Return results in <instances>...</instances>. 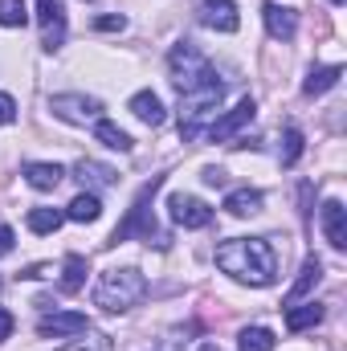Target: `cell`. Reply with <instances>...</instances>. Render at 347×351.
<instances>
[{"label": "cell", "instance_id": "obj_1", "mask_svg": "<svg viewBox=\"0 0 347 351\" xmlns=\"http://www.w3.org/2000/svg\"><path fill=\"white\" fill-rule=\"evenodd\" d=\"M217 265L246 282V286H270L278 278V254L265 237H233V241H221L217 245Z\"/></svg>", "mask_w": 347, "mask_h": 351}, {"label": "cell", "instance_id": "obj_2", "mask_svg": "<svg viewBox=\"0 0 347 351\" xmlns=\"http://www.w3.org/2000/svg\"><path fill=\"white\" fill-rule=\"evenodd\" d=\"M143 294H147V278L135 265H115V269L98 274V282H94V306H102L110 315L131 311Z\"/></svg>", "mask_w": 347, "mask_h": 351}, {"label": "cell", "instance_id": "obj_3", "mask_svg": "<svg viewBox=\"0 0 347 351\" xmlns=\"http://www.w3.org/2000/svg\"><path fill=\"white\" fill-rule=\"evenodd\" d=\"M164 188V176H152V184H143L139 188V196H135V204L127 208V221L110 233V245H119V241H127V237H139V241H147V245H168V233H160L156 229V221H152V196Z\"/></svg>", "mask_w": 347, "mask_h": 351}, {"label": "cell", "instance_id": "obj_4", "mask_svg": "<svg viewBox=\"0 0 347 351\" xmlns=\"http://www.w3.org/2000/svg\"><path fill=\"white\" fill-rule=\"evenodd\" d=\"M168 70H172V82L180 94H196V90H213L221 86L217 82V70H213V62L192 45V41H180L172 45V53H168Z\"/></svg>", "mask_w": 347, "mask_h": 351}, {"label": "cell", "instance_id": "obj_5", "mask_svg": "<svg viewBox=\"0 0 347 351\" xmlns=\"http://www.w3.org/2000/svg\"><path fill=\"white\" fill-rule=\"evenodd\" d=\"M180 98H184V106H180V139H184V143H192V139H200V135L213 127V119L221 114L225 86L196 90V94H180Z\"/></svg>", "mask_w": 347, "mask_h": 351}, {"label": "cell", "instance_id": "obj_6", "mask_svg": "<svg viewBox=\"0 0 347 351\" xmlns=\"http://www.w3.org/2000/svg\"><path fill=\"white\" fill-rule=\"evenodd\" d=\"M49 110L66 123H98L102 114V102L94 94H53L49 98Z\"/></svg>", "mask_w": 347, "mask_h": 351}, {"label": "cell", "instance_id": "obj_7", "mask_svg": "<svg viewBox=\"0 0 347 351\" xmlns=\"http://www.w3.org/2000/svg\"><path fill=\"white\" fill-rule=\"evenodd\" d=\"M254 110H258V102H254V98H241L233 110L217 114V119H213V127L204 131V135H208V143H229V139H233L250 119H254Z\"/></svg>", "mask_w": 347, "mask_h": 351}, {"label": "cell", "instance_id": "obj_8", "mask_svg": "<svg viewBox=\"0 0 347 351\" xmlns=\"http://www.w3.org/2000/svg\"><path fill=\"white\" fill-rule=\"evenodd\" d=\"M168 217L180 229H204V225H213V208L204 200H196V196H184V192H176L172 200H168Z\"/></svg>", "mask_w": 347, "mask_h": 351}, {"label": "cell", "instance_id": "obj_9", "mask_svg": "<svg viewBox=\"0 0 347 351\" xmlns=\"http://www.w3.org/2000/svg\"><path fill=\"white\" fill-rule=\"evenodd\" d=\"M37 25L45 29L41 45L53 53V49L66 41V4H62V0H37Z\"/></svg>", "mask_w": 347, "mask_h": 351}, {"label": "cell", "instance_id": "obj_10", "mask_svg": "<svg viewBox=\"0 0 347 351\" xmlns=\"http://www.w3.org/2000/svg\"><path fill=\"white\" fill-rule=\"evenodd\" d=\"M200 25L217 29V33H237L241 16H237V0H204L200 4Z\"/></svg>", "mask_w": 347, "mask_h": 351}, {"label": "cell", "instance_id": "obj_11", "mask_svg": "<svg viewBox=\"0 0 347 351\" xmlns=\"http://www.w3.org/2000/svg\"><path fill=\"white\" fill-rule=\"evenodd\" d=\"M86 315L82 311H53V315H45L41 323H37V335L41 339H66V335H78V331H86Z\"/></svg>", "mask_w": 347, "mask_h": 351}, {"label": "cell", "instance_id": "obj_12", "mask_svg": "<svg viewBox=\"0 0 347 351\" xmlns=\"http://www.w3.org/2000/svg\"><path fill=\"white\" fill-rule=\"evenodd\" d=\"M261 16H265V29H270V37H274V41H290V37L298 33V12H294V8H286V4L265 0Z\"/></svg>", "mask_w": 347, "mask_h": 351}, {"label": "cell", "instance_id": "obj_13", "mask_svg": "<svg viewBox=\"0 0 347 351\" xmlns=\"http://www.w3.org/2000/svg\"><path fill=\"white\" fill-rule=\"evenodd\" d=\"M323 233L335 250H347V208L344 200H327L323 204Z\"/></svg>", "mask_w": 347, "mask_h": 351}, {"label": "cell", "instance_id": "obj_14", "mask_svg": "<svg viewBox=\"0 0 347 351\" xmlns=\"http://www.w3.org/2000/svg\"><path fill=\"white\" fill-rule=\"evenodd\" d=\"M127 110H131L139 123H147V127H160V123L168 119V114H164V102H160V94H152V90H139V94H131Z\"/></svg>", "mask_w": 347, "mask_h": 351}, {"label": "cell", "instance_id": "obj_15", "mask_svg": "<svg viewBox=\"0 0 347 351\" xmlns=\"http://www.w3.org/2000/svg\"><path fill=\"white\" fill-rule=\"evenodd\" d=\"M319 278H323V262H319V258H307L302 269H298V278H294V286H290V294H286V306L302 302V298L319 286Z\"/></svg>", "mask_w": 347, "mask_h": 351}, {"label": "cell", "instance_id": "obj_16", "mask_svg": "<svg viewBox=\"0 0 347 351\" xmlns=\"http://www.w3.org/2000/svg\"><path fill=\"white\" fill-rule=\"evenodd\" d=\"M261 204H265V196L258 188H237V192L225 196V213L229 217H254V213H261Z\"/></svg>", "mask_w": 347, "mask_h": 351}, {"label": "cell", "instance_id": "obj_17", "mask_svg": "<svg viewBox=\"0 0 347 351\" xmlns=\"http://www.w3.org/2000/svg\"><path fill=\"white\" fill-rule=\"evenodd\" d=\"M25 180H29L37 192H53V188L66 180V168H62V164H25Z\"/></svg>", "mask_w": 347, "mask_h": 351}, {"label": "cell", "instance_id": "obj_18", "mask_svg": "<svg viewBox=\"0 0 347 351\" xmlns=\"http://www.w3.org/2000/svg\"><path fill=\"white\" fill-rule=\"evenodd\" d=\"M74 176H78L86 188H110V184L119 180L115 168H106V164H98V160H78V164H74Z\"/></svg>", "mask_w": 347, "mask_h": 351}, {"label": "cell", "instance_id": "obj_19", "mask_svg": "<svg viewBox=\"0 0 347 351\" xmlns=\"http://www.w3.org/2000/svg\"><path fill=\"white\" fill-rule=\"evenodd\" d=\"M62 213H66V221L90 225V221H98V217H102V204H98V196H94V192H78V196H74Z\"/></svg>", "mask_w": 347, "mask_h": 351}, {"label": "cell", "instance_id": "obj_20", "mask_svg": "<svg viewBox=\"0 0 347 351\" xmlns=\"http://www.w3.org/2000/svg\"><path fill=\"white\" fill-rule=\"evenodd\" d=\"M323 323V306L319 302H294L286 306V327L290 331H307V327H319Z\"/></svg>", "mask_w": 347, "mask_h": 351}, {"label": "cell", "instance_id": "obj_21", "mask_svg": "<svg viewBox=\"0 0 347 351\" xmlns=\"http://www.w3.org/2000/svg\"><path fill=\"white\" fill-rule=\"evenodd\" d=\"M86 274H90V265L82 254H66V262H62V290L66 294H78L86 286Z\"/></svg>", "mask_w": 347, "mask_h": 351}, {"label": "cell", "instance_id": "obj_22", "mask_svg": "<svg viewBox=\"0 0 347 351\" xmlns=\"http://www.w3.org/2000/svg\"><path fill=\"white\" fill-rule=\"evenodd\" d=\"M339 78H344V66H315V70L307 74V82H302V94H311V98H315V94H327Z\"/></svg>", "mask_w": 347, "mask_h": 351}, {"label": "cell", "instance_id": "obj_23", "mask_svg": "<svg viewBox=\"0 0 347 351\" xmlns=\"http://www.w3.org/2000/svg\"><path fill=\"white\" fill-rule=\"evenodd\" d=\"M94 139H98L102 147H110V152H131V147H135V143H131V135H127L123 127L106 123V119H98V123H94Z\"/></svg>", "mask_w": 347, "mask_h": 351}, {"label": "cell", "instance_id": "obj_24", "mask_svg": "<svg viewBox=\"0 0 347 351\" xmlns=\"http://www.w3.org/2000/svg\"><path fill=\"white\" fill-rule=\"evenodd\" d=\"M62 221H66L62 208H29V229L33 233H58Z\"/></svg>", "mask_w": 347, "mask_h": 351}, {"label": "cell", "instance_id": "obj_25", "mask_svg": "<svg viewBox=\"0 0 347 351\" xmlns=\"http://www.w3.org/2000/svg\"><path fill=\"white\" fill-rule=\"evenodd\" d=\"M274 331L270 327H246L241 335H237V348L241 351H274Z\"/></svg>", "mask_w": 347, "mask_h": 351}, {"label": "cell", "instance_id": "obj_26", "mask_svg": "<svg viewBox=\"0 0 347 351\" xmlns=\"http://www.w3.org/2000/svg\"><path fill=\"white\" fill-rule=\"evenodd\" d=\"M66 351H115V339L110 335H102V331H78L74 335V343H66Z\"/></svg>", "mask_w": 347, "mask_h": 351}, {"label": "cell", "instance_id": "obj_27", "mask_svg": "<svg viewBox=\"0 0 347 351\" xmlns=\"http://www.w3.org/2000/svg\"><path fill=\"white\" fill-rule=\"evenodd\" d=\"M0 25H4V29H25V25H29L25 0H0Z\"/></svg>", "mask_w": 347, "mask_h": 351}, {"label": "cell", "instance_id": "obj_28", "mask_svg": "<svg viewBox=\"0 0 347 351\" xmlns=\"http://www.w3.org/2000/svg\"><path fill=\"white\" fill-rule=\"evenodd\" d=\"M298 156H302V131L298 127H286V135H282V168H294L298 164Z\"/></svg>", "mask_w": 347, "mask_h": 351}, {"label": "cell", "instance_id": "obj_29", "mask_svg": "<svg viewBox=\"0 0 347 351\" xmlns=\"http://www.w3.org/2000/svg\"><path fill=\"white\" fill-rule=\"evenodd\" d=\"M94 29H98V33H123V29H127V16H119V12L94 16Z\"/></svg>", "mask_w": 347, "mask_h": 351}, {"label": "cell", "instance_id": "obj_30", "mask_svg": "<svg viewBox=\"0 0 347 351\" xmlns=\"http://www.w3.org/2000/svg\"><path fill=\"white\" fill-rule=\"evenodd\" d=\"M16 119V102H12V94H0V127H8Z\"/></svg>", "mask_w": 347, "mask_h": 351}, {"label": "cell", "instance_id": "obj_31", "mask_svg": "<svg viewBox=\"0 0 347 351\" xmlns=\"http://www.w3.org/2000/svg\"><path fill=\"white\" fill-rule=\"evenodd\" d=\"M12 245H16V233H12L8 225H0V258H4V254H12Z\"/></svg>", "mask_w": 347, "mask_h": 351}, {"label": "cell", "instance_id": "obj_32", "mask_svg": "<svg viewBox=\"0 0 347 351\" xmlns=\"http://www.w3.org/2000/svg\"><path fill=\"white\" fill-rule=\"evenodd\" d=\"M8 335H12V315H8V311L0 306V343H4Z\"/></svg>", "mask_w": 347, "mask_h": 351}, {"label": "cell", "instance_id": "obj_33", "mask_svg": "<svg viewBox=\"0 0 347 351\" xmlns=\"http://www.w3.org/2000/svg\"><path fill=\"white\" fill-rule=\"evenodd\" d=\"M204 184L221 188V184H225V172H221V168H204Z\"/></svg>", "mask_w": 347, "mask_h": 351}, {"label": "cell", "instance_id": "obj_34", "mask_svg": "<svg viewBox=\"0 0 347 351\" xmlns=\"http://www.w3.org/2000/svg\"><path fill=\"white\" fill-rule=\"evenodd\" d=\"M49 274V265L45 262H37V265H29V269H21V278H45Z\"/></svg>", "mask_w": 347, "mask_h": 351}, {"label": "cell", "instance_id": "obj_35", "mask_svg": "<svg viewBox=\"0 0 347 351\" xmlns=\"http://www.w3.org/2000/svg\"><path fill=\"white\" fill-rule=\"evenodd\" d=\"M200 351H221V348H217V343H204V348H200Z\"/></svg>", "mask_w": 347, "mask_h": 351}, {"label": "cell", "instance_id": "obj_36", "mask_svg": "<svg viewBox=\"0 0 347 351\" xmlns=\"http://www.w3.org/2000/svg\"><path fill=\"white\" fill-rule=\"evenodd\" d=\"M331 4H344V0H331Z\"/></svg>", "mask_w": 347, "mask_h": 351}, {"label": "cell", "instance_id": "obj_37", "mask_svg": "<svg viewBox=\"0 0 347 351\" xmlns=\"http://www.w3.org/2000/svg\"><path fill=\"white\" fill-rule=\"evenodd\" d=\"M0 286H4V278H0Z\"/></svg>", "mask_w": 347, "mask_h": 351}]
</instances>
